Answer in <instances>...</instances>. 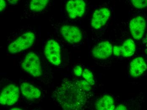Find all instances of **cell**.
I'll return each mask as SVG.
<instances>
[{
  "mask_svg": "<svg viewBox=\"0 0 147 110\" xmlns=\"http://www.w3.org/2000/svg\"><path fill=\"white\" fill-rule=\"evenodd\" d=\"M55 96L64 109H81L86 103V92L80 88L75 82L71 80H66L57 88Z\"/></svg>",
  "mask_w": 147,
  "mask_h": 110,
  "instance_id": "6da1fadb",
  "label": "cell"
},
{
  "mask_svg": "<svg viewBox=\"0 0 147 110\" xmlns=\"http://www.w3.org/2000/svg\"><path fill=\"white\" fill-rule=\"evenodd\" d=\"M35 39L34 32L27 31L21 34L9 45L8 51L10 53L14 54L26 50L34 44Z\"/></svg>",
  "mask_w": 147,
  "mask_h": 110,
  "instance_id": "7a4b0ae2",
  "label": "cell"
},
{
  "mask_svg": "<svg viewBox=\"0 0 147 110\" xmlns=\"http://www.w3.org/2000/svg\"><path fill=\"white\" fill-rule=\"evenodd\" d=\"M22 67L25 71L33 76L38 77L42 75L40 59L34 53H29L26 55L22 61Z\"/></svg>",
  "mask_w": 147,
  "mask_h": 110,
  "instance_id": "3957f363",
  "label": "cell"
},
{
  "mask_svg": "<svg viewBox=\"0 0 147 110\" xmlns=\"http://www.w3.org/2000/svg\"><path fill=\"white\" fill-rule=\"evenodd\" d=\"M44 53L47 59L51 63L56 66L61 64V47L56 41L53 39L48 40L45 47Z\"/></svg>",
  "mask_w": 147,
  "mask_h": 110,
  "instance_id": "277c9868",
  "label": "cell"
},
{
  "mask_svg": "<svg viewBox=\"0 0 147 110\" xmlns=\"http://www.w3.org/2000/svg\"><path fill=\"white\" fill-rule=\"evenodd\" d=\"M20 90L18 86L10 84L5 87L1 92L0 103L4 105H12L19 98Z\"/></svg>",
  "mask_w": 147,
  "mask_h": 110,
  "instance_id": "5b68a950",
  "label": "cell"
},
{
  "mask_svg": "<svg viewBox=\"0 0 147 110\" xmlns=\"http://www.w3.org/2000/svg\"><path fill=\"white\" fill-rule=\"evenodd\" d=\"M65 8L66 13L70 18H81L85 13L86 3L84 0H69Z\"/></svg>",
  "mask_w": 147,
  "mask_h": 110,
  "instance_id": "8992f818",
  "label": "cell"
},
{
  "mask_svg": "<svg viewBox=\"0 0 147 110\" xmlns=\"http://www.w3.org/2000/svg\"><path fill=\"white\" fill-rule=\"evenodd\" d=\"M60 33L67 42L71 44L78 43L81 41L82 35L80 29L73 26L64 25L60 28Z\"/></svg>",
  "mask_w": 147,
  "mask_h": 110,
  "instance_id": "52a82bcc",
  "label": "cell"
},
{
  "mask_svg": "<svg viewBox=\"0 0 147 110\" xmlns=\"http://www.w3.org/2000/svg\"><path fill=\"white\" fill-rule=\"evenodd\" d=\"M129 27L133 38L135 40H140L146 30V20L142 16H137L131 20Z\"/></svg>",
  "mask_w": 147,
  "mask_h": 110,
  "instance_id": "ba28073f",
  "label": "cell"
},
{
  "mask_svg": "<svg viewBox=\"0 0 147 110\" xmlns=\"http://www.w3.org/2000/svg\"><path fill=\"white\" fill-rule=\"evenodd\" d=\"M110 10L107 8L96 10L92 16L91 26L95 29H100L107 23L110 18Z\"/></svg>",
  "mask_w": 147,
  "mask_h": 110,
  "instance_id": "9c48e42d",
  "label": "cell"
},
{
  "mask_svg": "<svg viewBox=\"0 0 147 110\" xmlns=\"http://www.w3.org/2000/svg\"><path fill=\"white\" fill-rule=\"evenodd\" d=\"M136 51V45L131 39H126L121 46H115L113 47V53L116 56L131 57Z\"/></svg>",
  "mask_w": 147,
  "mask_h": 110,
  "instance_id": "30bf717a",
  "label": "cell"
},
{
  "mask_svg": "<svg viewBox=\"0 0 147 110\" xmlns=\"http://www.w3.org/2000/svg\"><path fill=\"white\" fill-rule=\"evenodd\" d=\"M113 47L108 41L101 42L94 47L92 50V55L96 59H105L112 55Z\"/></svg>",
  "mask_w": 147,
  "mask_h": 110,
  "instance_id": "8fae6325",
  "label": "cell"
},
{
  "mask_svg": "<svg viewBox=\"0 0 147 110\" xmlns=\"http://www.w3.org/2000/svg\"><path fill=\"white\" fill-rule=\"evenodd\" d=\"M51 0H25V11L38 13L48 7Z\"/></svg>",
  "mask_w": 147,
  "mask_h": 110,
  "instance_id": "7c38bea8",
  "label": "cell"
},
{
  "mask_svg": "<svg viewBox=\"0 0 147 110\" xmlns=\"http://www.w3.org/2000/svg\"><path fill=\"white\" fill-rule=\"evenodd\" d=\"M147 68L146 63L142 57H138L130 64L129 72L133 78H138L144 73Z\"/></svg>",
  "mask_w": 147,
  "mask_h": 110,
  "instance_id": "4fadbf2b",
  "label": "cell"
},
{
  "mask_svg": "<svg viewBox=\"0 0 147 110\" xmlns=\"http://www.w3.org/2000/svg\"><path fill=\"white\" fill-rule=\"evenodd\" d=\"M21 92L25 97L29 101H33L40 97L41 92L39 89L29 83L24 82L20 86Z\"/></svg>",
  "mask_w": 147,
  "mask_h": 110,
  "instance_id": "5bb4252c",
  "label": "cell"
},
{
  "mask_svg": "<svg viewBox=\"0 0 147 110\" xmlns=\"http://www.w3.org/2000/svg\"><path fill=\"white\" fill-rule=\"evenodd\" d=\"M95 108L96 109L99 110L115 109L114 100L111 96L106 95L96 102Z\"/></svg>",
  "mask_w": 147,
  "mask_h": 110,
  "instance_id": "9a60e30c",
  "label": "cell"
},
{
  "mask_svg": "<svg viewBox=\"0 0 147 110\" xmlns=\"http://www.w3.org/2000/svg\"><path fill=\"white\" fill-rule=\"evenodd\" d=\"M82 76L86 80V81L90 85H94L95 84L94 78L93 73L88 69L84 70L82 73Z\"/></svg>",
  "mask_w": 147,
  "mask_h": 110,
  "instance_id": "2e32d148",
  "label": "cell"
},
{
  "mask_svg": "<svg viewBox=\"0 0 147 110\" xmlns=\"http://www.w3.org/2000/svg\"><path fill=\"white\" fill-rule=\"evenodd\" d=\"M133 7L137 9H142L147 7V0H130Z\"/></svg>",
  "mask_w": 147,
  "mask_h": 110,
  "instance_id": "e0dca14e",
  "label": "cell"
},
{
  "mask_svg": "<svg viewBox=\"0 0 147 110\" xmlns=\"http://www.w3.org/2000/svg\"><path fill=\"white\" fill-rule=\"evenodd\" d=\"M75 83L80 88L85 92H89L91 90L90 85L86 80H78Z\"/></svg>",
  "mask_w": 147,
  "mask_h": 110,
  "instance_id": "ac0fdd59",
  "label": "cell"
},
{
  "mask_svg": "<svg viewBox=\"0 0 147 110\" xmlns=\"http://www.w3.org/2000/svg\"><path fill=\"white\" fill-rule=\"evenodd\" d=\"M74 74L78 76H80L82 75L83 71H82V68L81 66L77 65L75 66L74 68Z\"/></svg>",
  "mask_w": 147,
  "mask_h": 110,
  "instance_id": "d6986e66",
  "label": "cell"
},
{
  "mask_svg": "<svg viewBox=\"0 0 147 110\" xmlns=\"http://www.w3.org/2000/svg\"><path fill=\"white\" fill-rule=\"evenodd\" d=\"M7 4V0H0V11L2 12L5 10Z\"/></svg>",
  "mask_w": 147,
  "mask_h": 110,
  "instance_id": "ffe728a7",
  "label": "cell"
},
{
  "mask_svg": "<svg viewBox=\"0 0 147 110\" xmlns=\"http://www.w3.org/2000/svg\"><path fill=\"white\" fill-rule=\"evenodd\" d=\"M20 0H7V4L9 6H14L18 3Z\"/></svg>",
  "mask_w": 147,
  "mask_h": 110,
  "instance_id": "44dd1931",
  "label": "cell"
},
{
  "mask_svg": "<svg viewBox=\"0 0 147 110\" xmlns=\"http://www.w3.org/2000/svg\"><path fill=\"white\" fill-rule=\"evenodd\" d=\"M115 110H127V108L125 107V105H118V107L115 108Z\"/></svg>",
  "mask_w": 147,
  "mask_h": 110,
  "instance_id": "7402d4cb",
  "label": "cell"
},
{
  "mask_svg": "<svg viewBox=\"0 0 147 110\" xmlns=\"http://www.w3.org/2000/svg\"><path fill=\"white\" fill-rule=\"evenodd\" d=\"M144 44L146 47V52L147 53V34L144 40Z\"/></svg>",
  "mask_w": 147,
  "mask_h": 110,
  "instance_id": "603a6c76",
  "label": "cell"
},
{
  "mask_svg": "<svg viewBox=\"0 0 147 110\" xmlns=\"http://www.w3.org/2000/svg\"><path fill=\"white\" fill-rule=\"evenodd\" d=\"M11 110H21V109H18V108H15L13 109H11Z\"/></svg>",
  "mask_w": 147,
  "mask_h": 110,
  "instance_id": "cb8c5ba5",
  "label": "cell"
}]
</instances>
